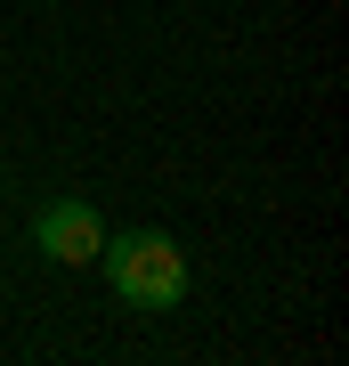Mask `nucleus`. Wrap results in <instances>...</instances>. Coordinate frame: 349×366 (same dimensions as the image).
<instances>
[{
  "label": "nucleus",
  "mask_w": 349,
  "mask_h": 366,
  "mask_svg": "<svg viewBox=\"0 0 349 366\" xmlns=\"http://www.w3.org/2000/svg\"><path fill=\"white\" fill-rule=\"evenodd\" d=\"M98 261H106V285H114L130 310H179L187 285H195L179 236H163V228H114L98 244Z\"/></svg>",
  "instance_id": "1"
},
{
  "label": "nucleus",
  "mask_w": 349,
  "mask_h": 366,
  "mask_svg": "<svg viewBox=\"0 0 349 366\" xmlns=\"http://www.w3.org/2000/svg\"><path fill=\"white\" fill-rule=\"evenodd\" d=\"M33 244L49 252L57 269H81V261H98V244H106V220L81 196H49L33 212Z\"/></svg>",
  "instance_id": "2"
}]
</instances>
